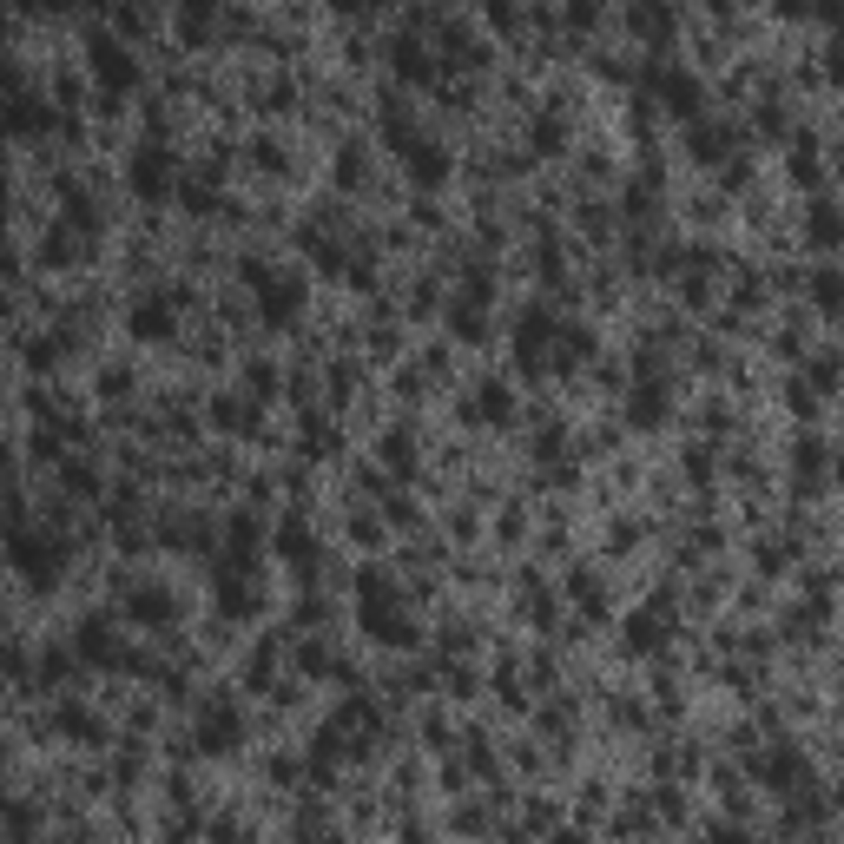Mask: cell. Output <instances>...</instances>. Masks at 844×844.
<instances>
[{"instance_id":"cell-1","label":"cell","mask_w":844,"mask_h":844,"mask_svg":"<svg viewBox=\"0 0 844 844\" xmlns=\"http://www.w3.org/2000/svg\"><path fill=\"white\" fill-rule=\"evenodd\" d=\"M476 403H482V416H508V389H502V383H482ZM476 403H468V409H476Z\"/></svg>"},{"instance_id":"cell-2","label":"cell","mask_w":844,"mask_h":844,"mask_svg":"<svg viewBox=\"0 0 844 844\" xmlns=\"http://www.w3.org/2000/svg\"><path fill=\"white\" fill-rule=\"evenodd\" d=\"M812 238H818V244H831V238H838V218H831V204H818V218H812Z\"/></svg>"}]
</instances>
